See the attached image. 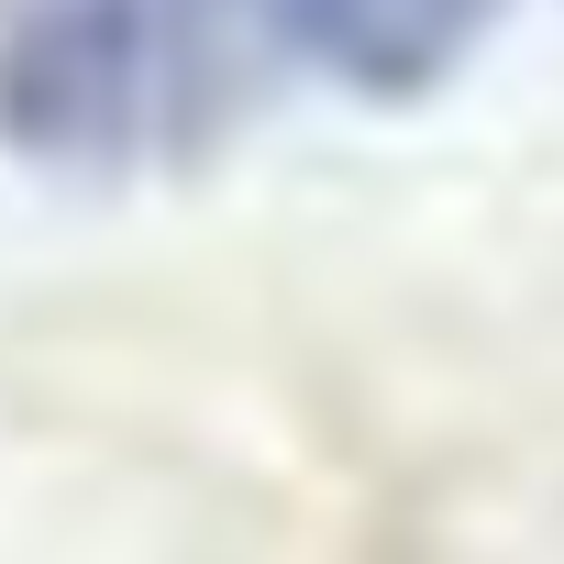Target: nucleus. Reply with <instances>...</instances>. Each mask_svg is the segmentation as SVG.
<instances>
[{"mask_svg":"<svg viewBox=\"0 0 564 564\" xmlns=\"http://www.w3.org/2000/svg\"><path fill=\"white\" fill-rule=\"evenodd\" d=\"M243 100L232 34L199 0H12L0 12V133L56 166H133L199 144Z\"/></svg>","mask_w":564,"mask_h":564,"instance_id":"f257e3e1","label":"nucleus"},{"mask_svg":"<svg viewBox=\"0 0 564 564\" xmlns=\"http://www.w3.org/2000/svg\"><path fill=\"white\" fill-rule=\"evenodd\" d=\"M498 23V0H265V45L366 100L443 89Z\"/></svg>","mask_w":564,"mask_h":564,"instance_id":"f03ea898","label":"nucleus"}]
</instances>
